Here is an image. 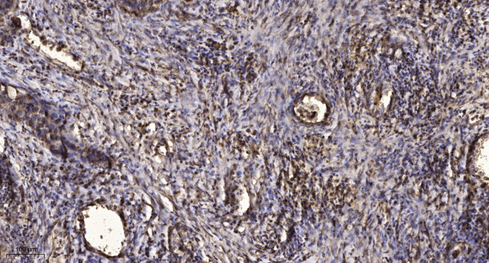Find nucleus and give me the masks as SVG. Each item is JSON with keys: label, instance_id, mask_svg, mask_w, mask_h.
Wrapping results in <instances>:
<instances>
[{"label": "nucleus", "instance_id": "f257e3e1", "mask_svg": "<svg viewBox=\"0 0 489 263\" xmlns=\"http://www.w3.org/2000/svg\"><path fill=\"white\" fill-rule=\"evenodd\" d=\"M294 112L301 121L309 123L322 121L327 113V105L316 95H305L297 100Z\"/></svg>", "mask_w": 489, "mask_h": 263}]
</instances>
